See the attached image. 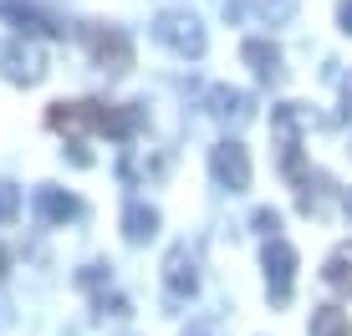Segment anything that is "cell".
I'll use <instances>...</instances> for the list:
<instances>
[{"label":"cell","instance_id":"obj_16","mask_svg":"<svg viewBox=\"0 0 352 336\" xmlns=\"http://www.w3.org/2000/svg\"><path fill=\"white\" fill-rule=\"evenodd\" d=\"M322 280H327V285H337V291H347V285H352V245L332 250V260H327Z\"/></svg>","mask_w":352,"mask_h":336},{"label":"cell","instance_id":"obj_11","mask_svg":"<svg viewBox=\"0 0 352 336\" xmlns=\"http://www.w3.org/2000/svg\"><path fill=\"white\" fill-rule=\"evenodd\" d=\"M210 112L220 117V123H250V112H256V102H250V92H235V87H210Z\"/></svg>","mask_w":352,"mask_h":336},{"label":"cell","instance_id":"obj_18","mask_svg":"<svg viewBox=\"0 0 352 336\" xmlns=\"http://www.w3.org/2000/svg\"><path fill=\"white\" fill-rule=\"evenodd\" d=\"M261 10H265V21H276V26H281V21L296 16V0H261Z\"/></svg>","mask_w":352,"mask_h":336},{"label":"cell","instance_id":"obj_5","mask_svg":"<svg viewBox=\"0 0 352 336\" xmlns=\"http://www.w3.org/2000/svg\"><path fill=\"white\" fill-rule=\"evenodd\" d=\"M0 71H6V82H16V87H36V82L46 77V56H41V46L36 41H10V46H0Z\"/></svg>","mask_w":352,"mask_h":336},{"label":"cell","instance_id":"obj_4","mask_svg":"<svg viewBox=\"0 0 352 336\" xmlns=\"http://www.w3.org/2000/svg\"><path fill=\"white\" fill-rule=\"evenodd\" d=\"M82 36H87V51H92V62L102 67V71L123 77V71L133 67V46H128V36L118 31V26H87Z\"/></svg>","mask_w":352,"mask_h":336},{"label":"cell","instance_id":"obj_15","mask_svg":"<svg viewBox=\"0 0 352 336\" xmlns=\"http://www.w3.org/2000/svg\"><path fill=\"white\" fill-rule=\"evenodd\" d=\"M168 173V153H148V158H128L123 163V184H138V178H164Z\"/></svg>","mask_w":352,"mask_h":336},{"label":"cell","instance_id":"obj_10","mask_svg":"<svg viewBox=\"0 0 352 336\" xmlns=\"http://www.w3.org/2000/svg\"><path fill=\"white\" fill-rule=\"evenodd\" d=\"M31 204H36V214H41L46 224H67V219H77L82 214V204L67 194V189H56V184H41L31 194Z\"/></svg>","mask_w":352,"mask_h":336},{"label":"cell","instance_id":"obj_3","mask_svg":"<svg viewBox=\"0 0 352 336\" xmlns=\"http://www.w3.org/2000/svg\"><path fill=\"white\" fill-rule=\"evenodd\" d=\"M153 41L168 46L174 56H184V62H199L204 46H210L199 16H189V10H159V16H153Z\"/></svg>","mask_w":352,"mask_h":336},{"label":"cell","instance_id":"obj_9","mask_svg":"<svg viewBox=\"0 0 352 336\" xmlns=\"http://www.w3.org/2000/svg\"><path fill=\"white\" fill-rule=\"evenodd\" d=\"M0 21H16V31H21V36H67V26H56L46 10L21 5V0H0Z\"/></svg>","mask_w":352,"mask_h":336},{"label":"cell","instance_id":"obj_17","mask_svg":"<svg viewBox=\"0 0 352 336\" xmlns=\"http://www.w3.org/2000/svg\"><path fill=\"white\" fill-rule=\"evenodd\" d=\"M21 214V189L16 184H0V224H10Z\"/></svg>","mask_w":352,"mask_h":336},{"label":"cell","instance_id":"obj_23","mask_svg":"<svg viewBox=\"0 0 352 336\" xmlns=\"http://www.w3.org/2000/svg\"><path fill=\"white\" fill-rule=\"evenodd\" d=\"M337 21H342V31L352 36V0H342V5H337Z\"/></svg>","mask_w":352,"mask_h":336},{"label":"cell","instance_id":"obj_24","mask_svg":"<svg viewBox=\"0 0 352 336\" xmlns=\"http://www.w3.org/2000/svg\"><path fill=\"white\" fill-rule=\"evenodd\" d=\"M6 275H10V255L0 250V280H6Z\"/></svg>","mask_w":352,"mask_h":336},{"label":"cell","instance_id":"obj_19","mask_svg":"<svg viewBox=\"0 0 352 336\" xmlns=\"http://www.w3.org/2000/svg\"><path fill=\"white\" fill-rule=\"evenodd\" d=\"M77 285H82V291H102V285H107V265H82Z\"/></svg>","mask_w":352,"mask_h":336},{"label":"cell","instance_id":"obj_1","mask_svg":"<svg viewBox=\"0 0 352 336\" xmlns=\"http://www.w3.org/2000/svg\"><path fill=\"white\" fill-rule=\"evenodd\" d=\"M46 128H56V133H102L113 143H128L138 138L143 128V107L128 102V107H107V102H52L46 107Z\"/></svg>","mask_w":352,"mask_h":336},{"label":"cell","instance_id":"obj_12","mask_svg":"<svg viewBox=\"0 0 352 336\" xmlns=\"http://www.w3.org/2000/svg\"><path fill=\"white\" fill-rule=\"evenodd\" d=\"M240 62L256 71L261 82H276V77H281V51H276V46L265 41V36H250V41L240 46Z\"/></svg>","mask_w":352,"mask_h":336},{"label":"cell","instance_id":"obj_8","mask_svg":"<svg viewBox=\"0 0 352 336\" xmlns=\"http://www.w3.org/2000/svg\"><path fill=\"white\" fill-rule=\"evenodd\" d=\"M164 285H168V296H174V301H189V296L199 291V275H194L189 245H174V250L164 255Z\"/></svg>","mask_w":352,"mask_h":336},{"label":"cell","instance_id":"obj_21","mask_svg":"<svg viewBox=\"0 0 352 336\" xmlns=\"http://www.w3.org/2000/svg\"><path fill=\"white\" fill-rule=\"evenodd\" d=\"M67 158L77 163V168H92V148H87L82 138H67Z\"/></svg>","mask_w":352,"mask_h":336},{"label":"cell","instance_id":"obj_20","mask_svg":"<svg viewBox=\"0 0 352 336\" xmlns=\"http://www.w3.org/2000/svg\"><path fill=\"white\" fill-rule=\"evenodd\" d=\"M250 224H256L265 239H276V230H281V214H276V209H256V219H250Z\"/></svg>","mask_w":352,"mask_h":336},{"label":"cell","instance_id":"obj_22","mask_svg":"<svg viewBox=\"0 0 352 336\" xmlns=\"http://www.w3.org/2000/svg\"><path fill=\"white\" fill-rule=\"evenodd\" d=\"M342 117H352V71L342 77Z\"/></svg>","mask_w":352,"mask_h":336},{"label":"cell","instance_id":"obj_7","mask_svg":"<svg viewBox=\"0 0 352 336\" xmlns=\"http://www.w3.org/2000/svg\"><path fill=\"white\" fill-rule=\"evenodd\" d=\"M265 285H271V301L276 306L291 301V285H296V250H291L281 235L265 239Z\"/></svg>","mask_w":352,"mask_h":336},{"label":"cell","instance_id":"obj_14","mask_svg":"<svg viewBox=\"0 0 352 336\" xmlns=\"http://www.w3.org/2000/svg\"><path fill=\"white\" fill-rule=\"evenodd\" d=\"M311 336H352V321L342 306H317L311 311Z\"/></svg>","mask_w":352,"mask_h":336},{"label":"cell","instance_id":"obj_6","mask_svg":"<svg viewBox=\"0 0 352 336\" xmlns=\"http://www.w3.org/2000/svg\"><path fill=\"white\" fill-rule=\"evenodd\" d=\"M210 168H214V178H220V189H230V194H245L250 189V153L240 148L235 138H225V143L210 148Z\"/></svg>","mask_w":352,"mask_h":336},{"label":"cell","instance_id":"obj_2","mask_svg":"<svg viewBox=\"0 0 352 336\" xmlns=\"http://www.w3.org/2000/svg\"><path fill=\"white\" fill-rule=\"evenodd\" d=\"M271 128H276V143H281V173L286 178H301V133L317 128L311 107H301V102L271 107Z\"/></svg>","mask_w":352,"mask_h":336},{"label":"cell","instance_id":"obj_13","mask_svg":"<svg viewBox=\"0 0 352 336\" xmlns=\"http://www.w3.org/2000/svg\"><path fill=\"white\" fill-rule=\"evenodd\" d=\"M123 235H128V245L153 239V235H159V209H153V204H143V199H133L128 209H123Z\"/></svg>","mask_w":352,"mask_h":336}]
</instances>
